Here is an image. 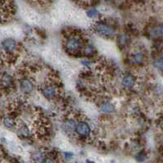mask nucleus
I'll list each match as a JSON object with an SVG mask.
<instances>
[{
	"label": "nucleus",
	"instance_id": "f257e3e1",
	"mask_svg": "<svg viewBox=\"0 0 163 163\" xmlns=\"http://www.w3.org/2000/svg\"><path fill=\"white\" fill-rule=\"evenodd\" d=\"M85 44L81 36L72 35L68 36L64 42V48L68 54H76L82 51L83 47Z\"/></svg>",
	"mask_w": 163,
	"mask_h": 163
},
{
	"label": "nucleus",
	"instance_id": "f03ea898",
	"mask_svg": "<svg viewBox=\"0 0 163 163\" xmlns=\"http://www.w3.org/2000/svg\"><path fill=\"white\" fill-rule=\"evenodd\" d=\"M94 31L98 35L107 39L113 38L117 35V31L112 25L102 20L97 21L94 25Z\"/></svg>",
	"mask_w": 163,
	"mask_h": 163
},
{
	"label": "nucleus",
	"instance_id": "7ed1b4c3",
	"mask_svg": "<svg viewBox=\"0 0 163 163\" xmlns=\"http://www.w3.org/2000/svg\"><path fill=\"white\" fill-rule=\"evenodd\" d=\"M92 127L89 125V122L86 120H80L77 122L76 127V135L80 139H87L91 137L92 135Z\"/></svg>",
	"mask_w": 163,
	"mask_h": 163
},
{
	"label": "nucleus",
	"instance_id": "20e7f679",
	"mask_svg": "<svg viewBox=\"0 0 163 163\" xmlns=\"http://www.w3.org/2000/svg\"><path fill=\"white\" fill-rule=\"evenodd\" d=\"M40 92L47 100H54L59 94V87L54 83H47L41 87Z\"/></svg>",
	"mask_w": 163,
	"mask_h": 163
},
{
	"label": "nucleus",
	"instance_id": "39448f33",
	"mask_svg": "<svg viewBox=\"0 0 163 163\" xmlns=\"http://www.w3.org/2000/svg\"><path fill=\"white\" fill-rule=\"evenodd\" d=\"M1 48L3 51L5 52L6 54L8 55H13L15 54V52L18 49V43L12 38L5 39L4 40L1 42Z\"/></svg>",
	"mask_w": 163,
	"mask_h": 163
},
{
	"label": "nucleus",
	"instance_id": "423d86ee",
	"mask_svg": "<svg viewBox=\"0 0 163 163\" xmlns=\"http://www.w3.org/2000/svg\"><path fill=\"white\" fill-rule=\"evenodd\" d=\"M76 120L75 118L68 117L64 120L61 124V130L64 133H66L68 135H73L76 133V127L77 125Z\"/></svg>",
	"mask_w": 163,
	"mask_h": 163
},
{
	"label": "nucleus",
	"instance_id": "0eeeda50",
	"mask_svg": "<svg viewBox=\"0 0 163 163\" xmlns=\"http://www.w3.org/2000/svg\"><path fill=\"white\" fill-rule=\"evenodd\" d=\"M20 89L25 94H30L35 89V84L33 80L28 77H25L20 80Z\"/></svg>",
	"mask_w": 163,
	"mask_h": 163
},
{
	"label": "nucleus",
	"instance_id": "6e6552de",
	"mask_svg": "<svg viewBox=\"0 0 163 163\" xmlns=\"http://www.w3.org/2000/svg\"><path fill=\"white\" fill-rule=\"evenodd\" d=\"M145 59V54L143 51L141 50H136L134 53L131 54V55L130 56V62L132 65H135V66H139L141 64L143 63Z\"/></svg>",
	"mask_w": 163,
	"mask_h": 163
},
{
	"label": "nucleus",
	"instance_id": "1a4fd4ad",
	"mask_svg": "<svg viewBox=\"0 0 163 163\" xmlns=\"http://www.w3.org/2000/svg\"><path fill=\"white\" fill-rule=\"evenodd\" d=\"M137 82V79L135 75L125 74L121 78V85L125 89H131L135 86Z\"/></svg>",
	"mask_w": 163,
	"mask_h": 163
},
{
	"label": "nucleus",
	"instance_id": "9d476101",
	"mask_svg": "<svg viewBox=\"0 0 163 163\" xmlns=\"http://www.w3.org/2000/svg\"><path fill=\"white\" fill-rule=\"evenodd\" d=\"M81 52L82 54H84V56H85L86 57H90L96 54V49L92 43H86L83 47Z\"/></svg>",
	"mask_w": 163,
	"mask_h": 163
},
{
	"label": "nucleus",
	"instance_id": "9b49d317",
	"mask_svg": "<svg viewBox=\"0 0 163 163\" xmlns=\"http://www.w3.org/2000/svg\"><path fill=\"white\" fill-rule=\"evenodd\" d=\"M45 157V152L42 150V149H39V150L35 151V152H34V153H32V155H31V160L35 163H41Z\"/></svg>",
	"mask_w": 163,
	"mask_h": 163
},
{
	"label": "nucleus",
	"instance_id": "f8f14e48",
	"mask_svg": "<svg viewBox=\"0 0 163 163\" xmlns=\"http://www.w3.org/2000/svg\"><path fill=\"white\" fill-rule=\"evenodd\" d=\"M13 79L10 75L3 74L1 77V84L2 86L6 88V89H10L13 85Z\"/></svg>",
	"mask_w": 163,
	"mask_h": 163
},
{
	"label": "nucleus",
	"instance_id": "ddd939ff",
	"mask_svg": "<svg viewBox=\"0 0 163 163\" xmlns=\"http://www.w3.org/2000/svg\"><path fill=\"white\" fill-rule=\"evenodd\" d=\"M100 110L101 112L105 114H111L115 112V106L110 102H103L100 105Z\"/></svg>",
	"mask_w": 163,
	"mask_h": 163
},
{
	"label": "nucleus",
	"instance_id": "4468645a",
	"mask_svg": "<svg viewBox=\"0 0 163 163\" xmlns=\"http://www.w3.org/2000/svg\"><path fill=\"white\" fill-rule=\"evenodd\" d=\"M18 135L20 137L25 138V139L30 137L31 136V130L28 127V125H26V124L20 125L18 129Z\"/></svg>",
	"mask_w": 163,
	"mask_h": 163
},
{
	"label": "nucleus",
	"instance_id": "2eb2a0df",
	"mask_svg": "<svg viewBox=\"0 0 163 163\" xmlns=\"http://www.w3.org/2000/svg\"><path fill=\"white\" fill-rule=\"evenodd\" d=\"M3 125L5 126L6 128L8 129H13L17 125V123H16L15 119L13 117H10V116H8V117H5L3 118Z\"/></svg>",
	"mask_w": 163,
	"mask_h": 163
},
{
	"label": "nucleus",
	"instance_id": "dca6fc26",
	"mask_svg": "<svg viewBox=\"0 0 163 163\" xmlns=\"http://www.w3.org/2000/svg\"><path fill=\"white\" fill-rule=\"evenodd\" d=\"M153 66L159 71L163 72V56L159 57L157 58H156L153 61Z\"/></svg>",
	"mask_w": 163,
	"mask_h": 163
},
{
	"label": "nucleus",
	"instance_id": "f3484780",
	"mask_svg": "<svg viewBox=\"0 0 163 163\" xmlns=\"http://www.w3.org/2000/svg\"><path fill=\"white\" fill-rule=\"evenodd\" d=\"M118 41H119L120 45L126 46L128 43H130V39L127 35H125V34H124V35H121L118 37Z\"/></svg>",
	"mask_w": 163,
	"mask_h": 163
},
{
	"label": "nucleus",
	"instance_id": "a211bd4d",
	"mask_svg": "<svg viewBox=\"0 0 163 163\" xmlns=\"http://www.w3.org/2000/svg\"><path fill=\"white\" fill-rule=\"evenodd\" d=\"M86 14L89 18H95L99 15V13L96 8H90L87 11Z\"/></svg>",
	"mask_w": 163,
	"mask_h": 163
},
{
	"label": "nucleus",
	"instance_id": "6ab92c4d",
	"mask_svg": "<svg viewBox=\"0 0 163 163\" xmlns=\"http://www.w3.org/2000/svg\"><path fill=\"white\" fill-rule=\"evenodd\" d=\"M41 163H57V160L53 156H46Z\"/></svg>",
	"mask_w": 163,
	"mask_h": 163
},
{
	"label": "nucleus",
	"instance_id": "aec40b11",
	"mask_svg": "<svg viewBox=\"0 0 163 163\" xmlns=\"http://www.w3.org/2000/svg\"><path fill=\"white\" fill-rule=\"evenodd\" d=\"M135 158H136V160H137L138 161L142 162V161H143L145 160L146 154L143 153V152H140V153H139L137 155H136Z\"/></svg>",
	"mask_w": 163,
	"mask_h": 163
},
{
	"label": "nucleus",
	"instance_id": "412c9836",
	"mask_svg": "<svg viewBox=\"0 0 163 163\" xmlns=\"http://www.w3.org/2000/svg\"><path fill=\"white\" fill-rule=\"evenodd\" d=\"M153 35L158 36V35H163V25L162 26H161L160 27H158V28L155 29L154 31H153Z\"/></svg>",
	"mask_w": 163,
	"mask_h": 163
},
{
	"label": "nucleus",
	"instance_id": "4be33fe9",
	"mask_svg": "<svg viewBox=\"0 0 163 163\" xmlns=\"http://www.w3.org/2000/svg\"><path fill=\"white\" fill-rule=\"evenodd\" d=\"M81 63L82 65H84L85 67H88V68L91 67V66L93 65V62L89 59H84V60H82Z\"/></svg>",
	"mask_w": 163,
	"mask_h": 163
},
{
	"label": "nucleus",
	"instance_id": "5701e85b",
	"mask_svg": "<svg viewBox=\"0 0 163 163\" xmlns=\"http://www.w3.org/2000/svg\"><path fill=\"white\" fill-rule=\"evenodd\" d=\"M73 157H74V155H73V153H71V152H66V153H64V157L66 158V160H72Z\"/></svg>",
	"mask_w": 163,
	"mask_h": 163
},
{
	"label": "nucleus",
	"instance_id": "b1692460",
	"mask_svg": "<svg viewBox=\"0 0 163 163\" xmlns=\"http://www.w3.org/2000/svg\"><path fill=\"white\" fill-rule=\"evenodd\" d=\"M43 3H52V2H54L55 0H41Z\"/></svg>",
	"mask_w": 163,
	"mask_h": 163
}]
</instances>
